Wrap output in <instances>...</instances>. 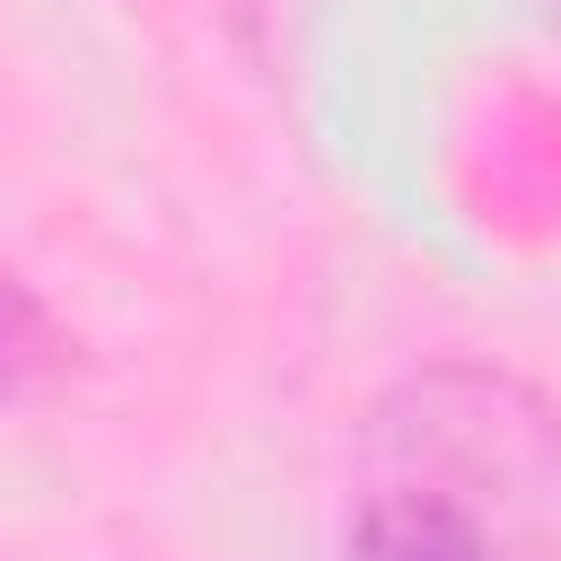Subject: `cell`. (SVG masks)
<instances>
[{"instance_id":"cell-1","label":"cell","mask_w":561,"mask_h":561,"mask_svg":"<svg viewBox=\"0 0 561 561\" xmlns=\"http://www.w3.org/2000/svg\"><path fill=\"white\" fill-rule=\"evenodd\" d=\"M333 561H561V421L491 368L394 386Z\"/></svg>"},{"instance_id":"cell-2","label":"cell","mask_w":561,"mask_h":561,"mask_svg":"<svg viewBox=\"0 0 561 561\" xmlns=\"http://www.w3.org/2000/svg\"><path fill=\"white\" fill-rule=\"evenodd\" d=\"M70 368V333L18 289V272L0 263V403H26L44 386H61Z\"/></svg>"}]
</instances>
